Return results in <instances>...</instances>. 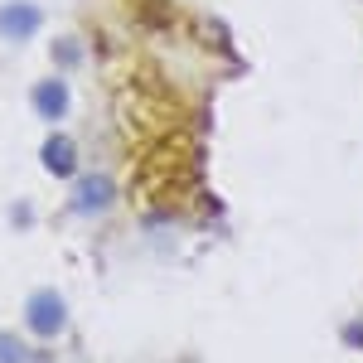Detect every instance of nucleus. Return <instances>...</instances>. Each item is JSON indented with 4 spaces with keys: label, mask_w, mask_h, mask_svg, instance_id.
<instances>
[{
    "label": "nucleus",
    "mask_w": 363,
    "mask_h": 363,
    "mask_svg": "<svg viewBox=\"0 0 363 363\" xmlns=\"http://www.w3.org/2000/svg\"><path fill=\"white\" fill-rule=\"evenodd\" d=\"M68 189H73V194H68V208H73V213H87V218L107 213L116 199H121V184H116L107 169H87V174L78 169V174L68 179Z\"/></svg>",
    "instance_id": "obj_1"
},
{
    "label": "nucleus",
    "mask_w": 363,
    "mask_h": 363,
    "mask_svg": "<svg viewBox=\"0 0 363 363\" xmlns=\"http://www.w3.org/2000/svg\"><path fill=\"white\" fill-rule=\"evenodd\" d=\"M25 330L34 339H58L63 330H68V301H63V291H54V286L29 291V301H25Z\"/></svg>",
    "instance_id": "obj_2"
},
{
    "label": "nucleus",
    "mask_w": 363,
    "mask_h": 363,
    "mask_svg": "<svg viewBox=\"0 0 363 363\" xmlns=\"http://www.w3.org/2000/svg\"><path fill=\"white\" fill-rule=\"evenodd\" d=\"M29 112L39 116V121H63V116L73 112V87L63 73H44V78H34L29 83Z\"/></svg>",
    "instance_id": "obj_3"
},
{
    "label": "nucleus",
    "mask_w": 363,
    "mask_h": 363,
    "mask_svg": "<svg viewBox=\"0 0 363 363\" xmlns=\"http://www.w3.org/2000/svg\"><path fill=\"white\" fill-rule=\"evenodd\" d=\"M39 29H44L39 0H0V39L5 44H29Z\"/></svg>",
    "instance_id": "obj_4"
},
{
    "label": "nucleus",
    "mask_w": 363,
    "mask_h": 363,
    "mask_svg": "<svg viewBox=\"0 0 363 363\" xmlns=\"http://www.w3.org/2000/svg\"><path fill=\"white\" fill-rule=\"evenodd\" d=\"M39 165L49 169L54 179H73L78 169H83V150H78V140L68 136V131H49L44 136V145H39Z\"/></svg>",
    "instance_id": "obj_5"
},
{
    "label": "nucleus",
    "mask_w": 363,
    "mask_h": 363,
    "mask_svg": "<svg viewBox=\"0 0 363 363\" xmlns=\"http://www.w3.org/2000/svg\"><path fill=\"white\" fill-rule=\"evenodd\" d=\"M87 63V44L83 34H73V29H63V34H54L49 39V68H58L63 78L73 73V68H83Z\"/></svg>",
    "instance_id": "obj_6"
},
{
    "label": "nucleus",
    "mask_w": 363,
    "mask_h": 363,
    "mask_svg": "<svg viewBox=\"0 0 363 363\" xmlns=\"http://www.w3.org/2000/svg\"><path fill=\"white\" fill-rule=\"evenodd\" d=\"M131 15H136V25L150 29V34H169L174 20H179L174 0H131Z\"/></svg>",
    "instance_id": "obj_7"
},
{
    "label": "nucleus",
    "mask_w": 363,
    "mask_h": 363,
    "mask_svg": "<svg viewBox=\"0 0 363 363\" xmlns=\"http://www.w3.org/2000/svg\"><path fill=\"white\" fill-rule=\"evenodd\" d=\"M0 363H29V344L10 330H0Z\"/></svg>",
    "instance_id": "obj_8"
},
{
    "label": "nucleus",
    "mask_w": 363,
    "mask_h": 363,
    "mask_svg": "<svg viewBox=\"0 0 363 363\" xmlns=\"http://www.w3.org/2000/svg\"><path fill=\"white\" fill-rule=\"evenodd\" d=\"M29 218H34V208H29L25 199H20V203H15V228H20V233H29V228H34Z\"/></svg>",
    "instance_id": "obj_9"
},
{
    "label": "nucleus",
    "mask_w": 363,
    "mask_h": 363,
    "mask_svg": "<svg viewBox=\"0 0 363 363\" xmlns=\"http://www.w3.org/2000/svg\"><path fill=\"white\" fill-rule=\"evenodd\" d=\"M344 344L349 349H363V325H344Z\"/></svg>",
    "instance_id": "obj_10"
},
{
    "label": "nucleus",
    "mask_w": 363,
    "mask_h": 363,
    "mask_svg": "<svg viewBox=\"0 0 363 363\" xmlns=\"http://www.w3.org/2000/svg\"><path fill=\"white\" fill-rule=\"evenodd\" d=\"M174 363H199V359H194V354H184V359H174Z\"/></svg>",
    "instance_id": "obj_11"
}]
</instances>
